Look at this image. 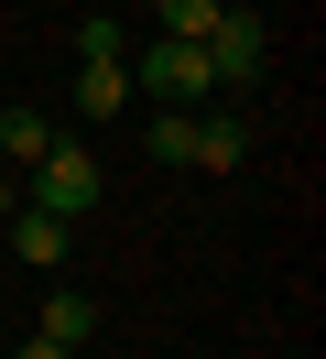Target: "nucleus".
<instances>
[{
    "label": "nucleus",
    "mask_w": 326,
    "mask_h": 359,
    "mask_svg": "<svg viewBox=\"0 0 326 359\" xmlns=\"http://www.w3.org/2000/svg\"><path fill=\"white\" fill-rule=\"evenodd\" d=\"M109 196V163L87 153V142H43V163H33V207H55V218H87V207Z\"/></svg>",
    "instance_id": "f257e3e1"
},
{
    "label": "nucleus",
    "mask_w": 326,
    "mask_h": 359,
    "mask_svg": "<svg viewBox=\"0 0 326 359\" xmlns=\"http://www.w3.org/2000/svg\"><path fill=\"white\" fill-rule=\"evenodd\" d=\"M130 76H142V88L163 98V109H196V98L217 88V76H207V44H174V33H152V44H142V66H130Z\"/></svg>",
    "instance_id": "f03ea898"
},
{
    "label": "nucleus",
    "mask_w": 326,
    "mask_h": 359,
    "mask_svg": "<svg viewBox=\"0 0 326 359\" xmlns=\"http://www.w3.org/2000/svg\"><path fill=\"white\" fill-rule=\"evenodd\" d=\"M261 66H272V33H261V11H217V22H207V76H217V88H250Z\"/></svg>",
    "instance_id": "7ed1b4c3"
},
{
    "label": "nucleus",
    "mask_w": 326,
    "mask_h": 359,
    "mask_svg": "<svg viewBox=\"0 0 326 359\" xmlns=\"http://www.w3.org/2000/svg\"><path fill=\"white\" fill-rule=\"evenodd\" d=\"M130 109V66L120 55H76V120H120Z\"/></svg>",
    "instance_id": "20e7f679"
},
{
    "label": "nucleus",
    "mask_w": 326,
    "mask_h": 359,
    "mask_svg": "<svg viewBox=\"0 0 326 359\" xmlns=\"http://www.w3.org/2000/svg\"><path fill=\"white\" fill-rule=\"evenodd\" d=\"M65 229H76V218H55V207H11V218H0V240L43 272V262H65Z\"/></svg>",
    "instance_id": "39448f33"
},
{
    "label": "nucleus",
    "mask_w": 326,
    "mask_h": 359,
    "mask_svg": "<svg viewBox=\"0 0 326 359\" xmlns=\"http://www.w3.org/2000/svg\"><path fill=\"white\" fill-rule=\"evenodd\" d=\"M33 337H55V348H87V337H98V305H87L76 283H55V294H43V327H33Z\"/></svg>",
    "instance_id": "423d86ee"
},
{
    "label": "nucleus",
    "mask_w": 326,
    "mask_h": 359,
    "mask_svg": "<svg viewBox=\"0 0 326 359\" xmlns=\"http://www.w3.org/2000/svg\"><path fill=\"white\" fill-rule=\"evenodd\" d=\"M43 142H55V131H43V109H0V163H22V175H33Z\"/></svg>",
    "instance_id": "0eeeda50"
},
{
    "label": "nucleus",
    "mask_w": 326,
    "mask_h": 359,
    "mask_svg": "<svg viewBox=\"0 0 326 359\" xmlns=\"http://www.w3.org/2000/svg\"><path fill=\"white\" fill-rule=\"evenodd\" d=\"M239 153H250V131H239V120H196V163H207V175H229Z\"/></svg>",
    "instance_id": "6e6552de"
},
{
    "label": "nucleus",
    "mask_w": 326,
    "mask_h": 359,
    "mask_svg": "<svg viewBox=\"0 0 326 359\" xmlns=\"http://www.w3.org/2000/svg\"><path fill=\"white\" fill-rule=\"evenodd\" d=\"M142 142H152V163H196V109H163Z\"/></svg>",
    "instance_id": "1a4fd4ad"
},
{
    "label": "nucleus",
    "mask_w": 326,
    "mask_h": 359,
    "mask_svg": "<svg viewBox=\"0 0 326 359\" xmlns=\"http://www.w3.org/2000/svg\"><path fill=\"white\" fill-rule=\"evenodd\" d=\"M152 22H163L174 44H207V22H217V0H152Z\"/></svg>",
    "instance_id": "9d476101"
},
{
    "label": "nucleus",
    "mask_w": 326,
    "mask_h": 359,
    "mask_svg": "<svg viewBox=\"0 0 326 359\" xmlns=\"http://www.w3.org/2000/svg\"><path fill=\"white\" fill-rule=\"evenodd\" d=\"M120 44H130V33L109 22V11H87V22H76V55H120Z\"/></svg>",
    "instance_id": "9b49d317"
},
{
    "label": "nucleus",
    "mask_w": 326,
    "mask_h": 359,
    "mask_svg": "<svg viewBox=\"0 0 326 359\" xmlns=\"http://www.w3.org/2000/svg\"><path fill=\"white\" fill-rule=\"evenodd\" d=\"M22 359H76V348H55V337H33V348H22Z\"/></svg>",
    "instance_id": "f8f14e48"
},
{
    "label": "nucleus",
    "mask_w": 326,
    "mask_h": 359,
    "mask_svg": "<svg viewBox=\"0 0 326 359\" xmlns=\"http://www.w3.org/2000/svg\"><path fill=\"white\" fill-rule=\"evenodd\" d=\"M11 207H22V196H11V175H0V218H11Z\"/></svg>",
    "instance_id": "ddd939ff"
},
{
    "label": "nucleus",
    "mask_w": 326,
    "mask_h": 359,
    "mask_svg": "<svg viewBox=\"0 0 326 359\" xmlns=\"http://www.w3.org/2000/svg\"><path fill=\"white\" fill-rule=\"evenodd\" d=\"M217 11H250V0H217Z\"/></svg>",
    "instance_id": "4468645a"
}]
</instances>
